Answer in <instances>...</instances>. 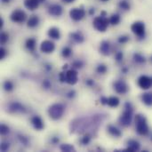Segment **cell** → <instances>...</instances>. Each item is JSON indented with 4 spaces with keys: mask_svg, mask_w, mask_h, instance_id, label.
I'll use <instances>...</instances> for the list:
<instances>
[{
    "mask_svg": "<svg viewBox=\"0 0 152 152\" xmlns=\"http://www.w3.org/2000/svg\"><path fill=\"white\" fill-rule=\"evenodd\" d=\"M135 126L137 133L141 135H147L149 134V126L146 118L142 115H137L135 118Z\"/></svg>",
    "mask_w": 152,
    "mask_h": 152,
    "instance_id": "obj_1",
    "label": "cell"
},
{
    "mask_svg": "<svg viewBox=\"0 0 152 152\" xmlns=\"http://www.w3.org/2000/svg\"><path fill=\"white\" fill-rule=\"evenodd\" d=\"M132 117H133V109L130 103L126 104V110L122 114V116L119 118V121L122 126H128L131 125L132 122Z\"/></svg>",
    "mask_w": 152,
    "mask_h": 152,
    "instance_id": "obj_2",
    "label": "cell"
},
{
    "mask_svg": "<svg viewBox=\"0 0 152 152\" xmlns=\"http://www.w3.org/2000/svg\"><path fill=\"white\" fill-rule=\"evenodd\" d=\"M64 112V108L61 104H53L49 108L48 113L51 118L56 120L59 119Z\"/></svg>",
    "mask_w": 152,
    "mask_h": 152,
    "instance_id": "obj_3",
    "label": "cell"
},
{
    "mask_svg": "<svg viewBox=\"0 0 152 152\" xmlns=\"http://www.w3.org/2000/svg\"><path fill=\"white\" fill-rule=\"evenodd\" d=\"M109 22L110 20L108 19H106L105 17L103 16H99V17H96L94 20V27L98 30V31H101V32H104L108 26H109Z\"/></svg>",
    "mask_w": 152,
    "mask_h": 152,
    "instance_id": "obj_4",
    "label": "cell"
},
{
    "mask_svg": "<svg viewBox=\"0 0 152 152\" xmlns=\"http://www.w3.org/2000/svg\"><path fill=\"white\" fill-rule=\"evenodd\" d=\"M132 31L139 37H143L145 36V25L142 21H135L131 26Z\"/></svg>",
    "mask_w": 152,
    "mask_h": 152,
    "instance_id": "obj_5",
    "label": "cell"
},
{
    "mask_svg": "<svg viewBox=\"0 0 152 152\" xmlns=\"http://www.w3.org/2000/svg\"><path fill=\"white\" fill-rule=\"evenodd\" d=\"M86 15V12L84 9L82 8H73L72 10H70L69 12V16L72 20L78 21L81 20Z\"/></svg>",
    "mask_w": 152,
    "mask_h": 152,
    "instance_id": "obj_6",
    "label": "cell"
},
{
    "mask_svg": "<svg viewBox=\"0 0 152 152\" xmlns=\"http://www.w3.org/2000/svg\"><path fill=\"white\" fill-rule=\"evenodd\" d=\"M11 20L17 23L23 22L26 20V13L21 10H15L11 14Z\"/></svg>",
    "mask_w": 152,
    "mask_h": 152,
    "instance_id": "obj_7",
    "label": "cell"
},
{
    "mask_svg": "<svg viewBox=\"0 0 152 152\" xmlns=\"http://www.w3.org/2000/svg\"><path fill=\"white\" fill-rule=\"evenodd\" d=\"M138 85L142 89L147 90L151 86V78L148 76H141L138 79Z\"/></svg>",
    "mask_w": 152,
    "mask_h": 152,
    "instance_id": "obj_8",
    "label": "cell"
},
{
    "mask_svg": "<svg viewBox=\"0 0 152 152\" xmlns=\"http://www.w3.org/2000/svg\"><path fill=\"white\" fill-rule=\"evenodd\" d=\"M77 72L70 69L66 72V82L69 85H75L77 82Z\"/></svg>",
    "mask_w": 152,
    "mask_h": 152,
    "instance_id": "obj_9",
    "label": "cell"
},
{
    "mask_svg": "<svg viewBox=\"0 0 152 152\" xmlns=\"http://www.w3.org/2000/svg\"><path fill=\"white\" fill-rule=\"evenodd\" d=\"M54 48H55V45H54L53 42H52L50 40H45V41L42 42L41 46H40L41 51L45 53H50L53 52Z\"/></svg>",
    "mask_w": 152,
    "mask_h": 152,
    "instance_id": "obj_10",
    "label": "cell"
},
{
    "mask_svg": "<svg viewBox=\"0 0 152 152\" xmlns=\"http://www.w3.org/2000/svg\"><path fill=\"white\" fill-rule=\"evenodd\" d=\"M48 12L53 16H60L62 13V7L60 4H52L49 6Z\"/></svg>",
    "mask_w": 152,
    "mask_h": 152,
    "instance_id": "obj_11",
    "label": "cell"
},
{
    "mask_svg": "<svg viewBox=\"0 0 152 152\" xmlns=\"http://www.w3.org/2000/svg\"><path fill=\"white\" fill-rule=\"evenodd\" d=\"M114 87L115 90L117 91V93L118 94H126L127 92V86L125 82L123 81H118L114 84Z\"/></svg>",
    "mask_w": 152,
    "mask_h": 152,
    "instance_id": "obj_12",
    "label": "cell"
},
{
    "mask_svg": "<svg viewBox=\"0 0 152 152\" xmlns=\"http://www.w3.org/2000/svg\"><path fill=\"white\" fill-rule=\"evenodd\" d=\"M39 3H40V0H25L24 5L27 9L30 11H34L38 7Z\"/></svg>",
    "mask_w": 152,
    "mask_h": 152,
    "instance_id": "obj_13",
    "label": "cell"
},
{
    "mask_svg": "<svg viewBox=\"0 0 152 152\" xmlns=\"http://www.w3.org/2000/svg\"><path fill=\"white\" fill-rule=\"evenodd\" d=\"M31 123L33 125V126L37 129V130H42L44 128V125H43V121L41 120V118L39 117H34L31 119Z\"/></svg>",
    "mask_w": 152,
    "mask_h": 152,
    "instance_id": "obj_14",
    "label": "cell"
},
{
    "mask_svg": "<svg viewBox=\"0 0 152 152\" xmlns=\"http://www.w3.org/2000/svg\"><path fill=\"white\" fill-rule=\"evenodd\" d=\"M140 150V143L134 140H130L128 142V148L126 151H137Z\"/></svg>",
    "mask_w": 152,
    "mask_h": 152,
    "instance_id": "obj_15",
    "label": "cell"
},
{
    "mask_svg": "<svg viewBox=\"0 0 152 152\" xmlns=\"http://www.w3.org/2000/svg\"><path fill=\"white\" fill-rule=\"evenodd\" d=\"M39 23V18L37 15H32L28 20V28H35L38 25Z\"/></svg>",
    "mask_w": 152,
    "mask_h": 152,
    "instance_id": "obj_16",
    "label": "cell"
},
{
    "mask_svg": "<svg viewBox=\"0 0 152 152\" xmlns=\"http://www.w3.org/2000/svg\"><path fill=\"white\" fill-rule=\"evenodd\" d=\"M48 35L50 37L53 38V39H59L60 38V31L58 28H51L48 31Z\"/></svg>",
    "mask_w": 152,
    "mask_h": 152,
    "instance_id": "obj_17",
    "label": "cell"
},
{
    "mask_svg": "<svg viewBox=\"0 0 152 152\" xmlns=\"http://www.w3.org/2000/svg\"><path fill=\"white\" fill-rule=\"evenodd\" d=\"M142 102L144 104L147 106H151L152 105V94L151 93H146L142 95Z\"/></svg>",
    "mask_w": 152,
    "mask_h": 152,
    "instance_id": "obj_18",
    "label": "cell"
},
{
    "mask_svg": "<svg viewBox=\"0 0 152 152\" xmlns=\"http://www.w3.org/2000/svg\"><path fill=\"white\" fill-rule=\"evenodd\" d=\"M101 52L104 55H108L110 53V45H109L108 42H106V41L102 42V44L101 45Z\"/></svg>",
    "mask_w": 152,
    "mask_h": 152,
    "instance_id": "obj_19",
    "label": "cell"
},
{
    "mask_svg": "<svg viewBox=\"0 0 152 152\" xmlns=\"http://www.w3.org/2000/svg\"><path fill=\"white\" fill-rule=\"evenodd\" d=\"M107 104L110 107H117L119 104V99L118 97H110L108 99Z\"/></svg>",
    "mask_w": 152,
    "mask_h": 152,
    "instance_id": "obj_20",
    "label": "cell"
},
{
    "mask_svg": "<svg viewBox=\"0 0 152 152\" xmlns=\"http://www.w3.org/2000/svg\"><path fill=\"white\" fill-rule=\"evenodd\" d=\"M26 47L29 50V51H34L35 47H36V40L33 38H29L27 40L26 42Z\"/></svg>",
    "mask_w": 152,
    "mask_h": 152,
    "instance_id": "obj_21",
    "label": "cell"
},
{
    "mask_svg": "<svg viewBox=\"0 0 152 152\" xmlns=\"http://www.w3.org/2000/svg\"><path fill=\"white\" fill-rule=\"evenodd\" d=\"M108 129H109L110 134H112V135H113V136H115V137H119V136L121 135V132H120L117 127H115V126H110Z\"/></svg>",
    "mask_w": 152,
    "mask_h": 152,
    "instance_id": "obj_22",
    "label": "cell"
},
{
    "mask_svg": "<svg viewBox=\"0 0 152 152\" xmlns=\"http://www.w3.org/2000/svg\"><path fill=\"white\" fill-rule=\"evenodd\" d=\"M10 109L12 110V111H15V112H23L24 111V109L23 107L19 104V103H12L10 107Z\"/></svg>",
    "mask_w": 152,
    "mask_h": 152,
    "instance_id": "obj_23",
    "label": "cell"
},
{
    "mask_svg": "<svg viewBox=\"0 0 152 152\" xmlns=\"http://www.w3.org/2000/svg\"><path fill=\"white\" fill-rule=\"evenodd\" d=\"M71 37H72L76 42H77V43H82V42L84 41L83 36H82L80 33H78V32L72 33V34H71Z\"/></svg>",
    "mask_w": 152,
    "mask_h": 152,
    "instance_id": "obj_24",
    "label": "cell"
},
{
    "mask_svg": "<svg viewBox=\"0 0 152 152\" xmlns=\"http://www.w3.org/2000/svg\"><path fill=\"white\" fill-rule=\"evenodd\" d=\"M110 22L112 24V25H117L119 23L120 21V16L118 14H113L110 18Z\"/></svg>",
    "mask_w": 152,
    "mask_h": 152,
    "instance_id": "obj_25",
    "label": "cell"
},
{
    "mask_svg": "<svg viewBox=\"0 0 152 152\" xmlns=\"http://www.w3.org/2000/svg\"><path fill=\"white\" fill-rule=\"evenodd\" d=\"M61 150L62 151H74V148H73L71 145H69V144H62V145L61 146Z\"/></svg>",
    "mask_w": 152,
    "mask_h": 152,
    "instance_id": "obj_26",
    "label": "cell"
},
{
    "mask_svg": "<svg viewBox=\"0 0 152 152\" xmlns=\"http://www.w3.org/2000/svg\"><path fill=\"white\" fill-rule=\"evenodd\" d=\"M4 90L5 91H12L13 89V85L11 81H5L4 84Z\"/></svg>",
    "mask_w": 152,
    "mask_h": 152,
    "instance_id": "obj_27",
    "label": "cell"
},
{
    "mask_svg": "<svg viewBox=\"0 0 152 152\" xmlns=\"http://www.w3.org/2000/svg\"><path fill=\"white\" fill-rule=\"evenodd\" d=\"M134 60H135V61H137V62H139V63H143V62H145V58H144L142 54H140V53L134 54Z\"/></svg>",
    "mask_w": 152,
    "mask_h": 152,
    "instance_id": "obj_28",
    "label": "cell"
},
{
    "mask_svg": "<svg viewBox=\"0 0 152 152\" xmlns=\"http://www.w3.org/2000/svg\"><path fill=\"white\" fill-rule=\"evenodd\" d=\"M119 6L121 9H124V10H129L130 9V4L126 1H121L119 3Z\"/></svg>",
    "mask_w": 152,
    "mask_h": 152,
    "instance_id": "obj_29",
    "label": "cell"
},
{
    "mask_svg": "<svg viewBox=\"0 0 152 152\" xmlns=\"http://www.w3.org/2000/svg\"><path fill=\"white\" fill-rule=\"evenodd\" d=\"M71 54V49L69 47H65L63 50H62V55L66 58L69 57Z\"/></svg>",
    "mask_w": 152,
    "mask_h": 152,
    "instance_id": "obj_30",
    "label": "cell"
},
{
    "mask_svg": "<svg viewBox=\"0 0 152 152\" xmlns=\"http://www.w3.org/2000/svg\"><path fill=\"white\" fill-rule=\"evenodd\" d=\"M106 70H107V68H106V66H104V65H100V66H98V68H97V71H98L99 73H102V74L105 73Z\"/></svg>",
    "mask_w": 152,
    "mask_h": 152,
    "instance_id": "obj_31",
    "label": "cell"
},
{
    "mask_svg": "<svg viewBox=\"0 0 152 152\" xmlns=\"http://www.w3.org/2000/svg\"><path fill=\"white\" fill-rule=\"evenodd\" d=\"M7 40H8V35L6 33H2L1 34V43L5 44Z\"/></svg>",
    "mask_w": 152,
    "mask_h": 152,
    "instance_id": "obj_32",
    "label": "cell"
},
{
    "mask_svg": "<svg viewBox=\"0 0 152 152\" xmlns=\"http://www.w3.org/2000/svg\"><path fill=\"white\" fill-rule=\"evenodd\" d=\"M8 132H9V128L6 126L2 125L1 126V134H6Z\"/></svg>",
    "mask_w": 152,
    "mask_h": 152,
    "instance_id": "obj_33",
    "label": "cell"
},
{
    "mask_svg": "<svg viewBox=\"0 0 152 152\" xmlns=\"http://www.w3.org/2000/svg\"><path fill=\"white\" fill-rule=\"evenodd\" d=\"M128 41V37H119V39H118V42L119 43H126V42H127Z\"/></svg>",
    "mask_w": 152,
    "mask_h": 152,
    "instance_id": "obj_34",
    "label": "cell"
},
{
    "mask_svg": "<svg viewBox=\"0 0 152 152\" xmlns=\"http://www.w3.org/2000/svg\"><path fill=\"white\" fill-rule=\"evenodd\" d=\"M60 79L61 82H66V73H61L60 74Z\"/></svg>",
    "mask_w": 152,
    "mask_h": 152,
    "instance_id": "obj_35",
    "label": "cell"
},
{
    "mask_svg": "<svg viewBox=\"0 0 152 152\" xmlns=\"http://www.w3.org/2000/svg\"><path fill=\"white\" fill-rule=\"evenodd\" d=\"M8 148H9V144H7V143H3L1 145V151H5Z\"/></svg>",
    "mask_w": 152,
    "mask_h": 152,
    "instance_id": "obj_36",
    "label": "cell"
},
{
    "mask_svg": "<svg viewBox=\"0 0 152 152\" xmlns=\"http://www.w3.org/2000/svg\"><path fill=\"white\" fill-rule=\"evenodd\" d=\"M4 56H5V50L4 48H1V50H0V59L1 60L4 59Z\"/></svg>",
    "mask_w": 152,
    "mask_h": 152,
    "instance_id": "obj_37",
    "label": "cell"
},
{
    "mask_svg": "<svg viewBox=\"0 0 152 152\" xmlns=\"http://www.w3.org/2000/svg\"><path fill=\"white\" fill-rule=\"evenodd\" d=\"M89 140H90L89 136H85V138L83 139V142H84L85 144H86V143L89 142Z\"/></svg>",
    "mask_w": 152,
    "mask_h": 152,
    "instance_id": "obj_38",
    "label": "cell"
},
{
    "mask_svg": "<svg viewBox=\"0 0 152 152\" xmlns=\"http://www.w3.org/2000/svg\"><path fill=\"white\" fill-rule=\"evenodd\" d=\"M122 58H123V54H122V53H118L117 54V60H118V61H120Z\"/></svg>",
    "mask_w": 152,
    "mask_h": 152,
    "instance_id": "obj_39",
    "label": "cell"
},
{
    "mask_svg": "<svg viewBox=\"0 0 152 152\" xmlns=\"http://www.w3.org/2000/svg\"><path fill=\"white\" fill-rule=\"evenodd\" d=\"M102 102L103 103V104H107V102H108V99H106V98H102Z\"/></svg>",
    "mask_w": 152,
    "mask_h": 152,
    "instance_id": "obj_40",
    "label": "cell"
},
{
    "mask_svg": "<svg viewBox=\"0 0 152 152\" xmlns=\"http://www.w3.org/2000/svg\"><path fill=\"white\" fill-rule=\"evenodd\" d=\"M62 2H64V3H66V4H69V3H72V2H74L75 0H61Z\"/></svg>",
    "mask_w": 152,
    "mask_h": 152,
    "instance_id": "obj_41",
    "label": "cell"
},
{
    "mask_svg": "<svg viewBox=\"0 0 152 152\" xmlns=\"http://www.w3.org/2000/svg\"><path fill=\"white\" fill-rule=\"evenodd\" d=\"M44 85H45V86H46V87H48V86H50V85H49V83H48V81H45V82H44Z\"/></svg>",
    "mask_w": 152,
    "mask_h": 152,
    "instance_id": "obj_42",
    "label": "cell"
},
{
    "mask_svg": "<svg viewBox=\"0 0 152 152\" xmlns=\"http://www.w3.org/2000/svg\"><path fill=\"white\" fill-rule=\"evenodd\" d=\"M2 2H4V3H9L10 0H2Z\"/></svg>",
    "mask_w": 152,
    "mask_h": 152,
    "instance_id": "obj_43",
    "label": "cell"
},
{
    "mask_svg": "<svg viewBox=\"0 0 152 152\" xmlns=\"http://www.w3.org/2000/svg\"><path fill=\"white\" fill-rule=\"evenodd\" d=\"M102 1H109V0H102Z\"/></svg>",
    "mask_w": 152,
    "mask_h": 152,
    "instance_id": "obj_44",
    "label": "cell"
},
{
    "mask_svg": "<svg viewBox=\"0 0 152 152\" xmlns=\"http://www.w3.org/2000/svg\"><path fill=\"white\" fill-rule=\"evenodd\" d=\"M151 83H152V78H151Z\"/></svg>",
    "mask_w": 152,
    "mask_h": 152,
    "instance_id": "obj_45",
    "label": "cell"
}]
</instances>
